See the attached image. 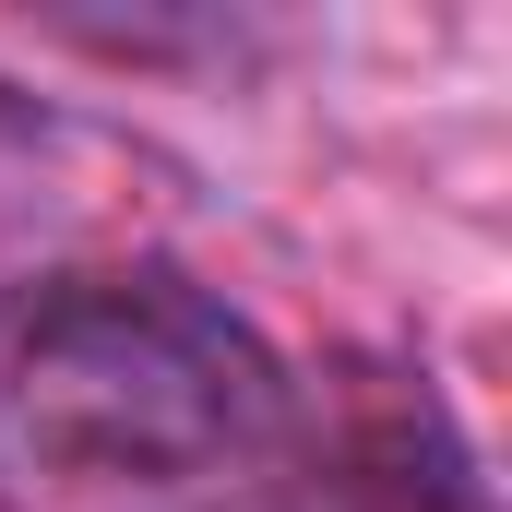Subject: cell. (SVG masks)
Instances as JSON below:
<instances>
[{
	"instance_id": "obj_1",
	"label": "cell",
	"mask_w": 512,
	"mask_h": 512,
	"mask_svg": "<svg viewBox=\"0 0 512 512\" xmlns=\"http://www.w3.org/2000/svg\"><path fill=\"white\" fill-rule=\"evenodd\" d=\"M12 453L60 489H203L286 417L262 334L191 274H72L12 346Z\"/></svg>"
}]
</instances>
